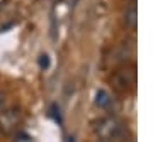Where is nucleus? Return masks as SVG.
<instances>
[{
	"label": "nucleus",
	"mask_w": 153,
	"mask_h": 142,
	"mask_svg": "<svg viewBox=\"0 0 153 142\" xmlns=\"http://www.w3.org/2000/svg\"><path fill=\"white\" fill-rule=\"evenodd\" d=\"M117 129H119V125L114 119H105L97 125V135L100 139H111L112 135H116Z\"/></svg>",
	"instance_id": "nucleus-1"
},
{
	"label": "nucleus",
	"mask_w": 153,
	"mask_h": 142,
	"mask_svg": "<svg viewBox=\"0 0 153 142\" xmlns=\"http://www.w3.org/2000/svg\"><path fill=\"white\" fill-rule=\"evenodd\" d=\"M17 122H19V113H17V110L5 112V113L2 115V119H0V129L9 134V132H12L16 129Z\"/></svg>",
	"instance_id": "nucleus-2"
},
{
	"label": "nucleus",
	"mask_w": 153,
	"mask_h": 142,
	"mask_svg": "<svg viewBox=\"0 0 153 142\" xmlns=\"http://www.w3.org/2000/svg\"><path fill=\"white\" fill-rule=\"evenodd\" d=\"M109 103H111V95L107 93V90H104V88L97 90V93H95V105L100 107V108H105Z\"/></svg>",
	"instance_id": "nucleus-3"
},
{
	"label": "nucleus",
	"mask_w": 153,
	"mask_h": 142,
	"mask_svg": "<svg viewBox=\"0 0 153 142\" xmlns=\"http://www.w3.org/2000/svg\"><path fill=\"white\" fill-rule=\"evenodd\" d=\"M124 22L126 26H129V27H134L136 26V7L131 5L124 14Z\"/></svg>",
	"instance_id": "nucleus-4"
},
{
	"label": "nucleus",
	"mask_w": 153,
	"mask_h": 142,
	"mask_svg": "<svg viewBox=\"0 0 153 142\" xmlns=\"http://www.w3.org/2000/svg\"><path fill=\"white\" fill-rule=\"evenodd\" d=\"M38 64L41 70H48L49 66H51V58H49L48 54H41L38 59Z\"/></svg>",
	"instance_id": "nucleus-5"
},
{
	"label": "nucleus",
	"mask_w": 153,
	"mask_h": 142,
	"mask_svg": "<svg viewBox=\"0 0 153 142\" xmlns=\"http://www.w3.org/2000/svg\"><path fill=\"white\" fill-rule=\"evenodd\" d=\"M51 110H53V113H55V120L60 122L61 124V115H60V107H56V105H53L51 107Z\"/></svg>",
	"instance_id": "nucleus-6"
},
{
	"label": "nucleus",
	"mask_w": 153,
	"mask_h": 142,
	"mask_svg": "<svg viewBox=\"0 0 153 142\" xmlns=\"http://www.w3.org/2000/svg\"><path fill=\"white\" fill-rule=\"evenodd\" d=\"M4 105H5V97H4V95L0 93V110L4 108Z\"/></svg>",
	"instance_id": "nucleus-7"
},
{
	"label": "nucleus",
	"mask_w": 153,
	"mask_h": 142,
	"mask_svg": "<svg viewBox=\"0 0 153 142\" xmlns=\"http://www.w3.org/2000/svg\"><path fill=\"white\" fill-rule=\"evenodd\" d=\"M66 142H75V139H73V137H68V139H66Z\"/></svg>",
	"instance_id": "nucleus-8"
}]
</instances>
